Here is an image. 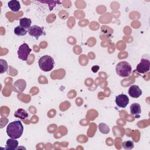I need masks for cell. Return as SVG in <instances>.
<instances>
[{"instance_id":"1","label":"cell","mask_w":150,"mask_h":150,"mask_svg":"<svg viewBox=\"0 0 150 150\" xmlns=\"http://www.w3.org/2000/svg\"><path fill=\"white\" fill-rule=\"evenodd\" d=\"M23 132V127L21 121L19 120L10 122L6 127L7 135L11 138L18 139L20 138Z\"/></svg>"},{"instance_id":"2","label":"cell","mask_w":150,"mask_h":150,"mask_svg":"<svg viewBox=\"0 0 150 150\" xmlns=\"http://www.w3.org/2000/svg\"><path fill=\"white\" fill-rule=\"evenodd\" d=\"M38 64L40 69L43 71H50L54 66V61L51 56L44 55L39 59Z\"/></svg>"},{"instance_id":"3","label":"cell","mask_w":150,"mask_h":150,"mask_svg":"<svg viewBox=\"0 0 150 150\" xmlns=\"http://www.w3.org/2000/svg\"><path fill=\"white\" fill-rule=\"evenodd\" d=\"M117 74L122 77H127L130 76L132 72V67L129 63L126 61L119 62L115 67Z\"/></svg>"},{"instance_id":"4","label":"cell","mask_w":150,"mask_h":150,"mask_svg":"<svg viewBox=\"0 0 150 150\" xmlns=\"http://www.w3.org/2000/svg\"><path fill=\"white\" fill-rule=\"evenodd\" d=\"M32 49L29 47V45L26 43L22 44L18 49V58L22 60L26 61L30 54Z\"/></svg>"},{"instance_id":"5","label":"cell","mask_w":150,"mask_h":150,"mask_svg":"<svg viewBox=\"0 0 150 150\" xmlns=\"http://www.w3.org/2000/svg\"><path fill=\"white\" fill-rule=\"evenodd\" d=\"M28 32L30 36L35 37L38 39L39 36L43 34L44 28L38 25H33L28 28Z\"/></svg>"},{"instance_id":"6","label":"cell","mask_w":150,"mask_h":150,"mask_svg":"<svg viewBox=\"0 0 150 150\" xmlns=\"http://www.w3.org/2000/svg\"><path fill=\"white\" fill-rule=\"evenodd\" d=\"M150 62L148 59H142L137 66V71L139 73H145L149 70Z\"/></svg>"},{"instance_id":"7","label":"cell","mask_w":150,"mask_h":150,"mask_svg":"<svg viewBox=\"0 0 150 150\" xmlns=\"http://www.w3.org/2000/svg\"><path fill=\"white\" fill-rule=\"evenodd\" d=\"M115 103L119 107L125 108L129 103V98L124 94L118 95L115 97Z\"/></svg>"},{"instance_id":"8","label":"cell","mask_w":150,"mask_h":150,"mask_svg":"<svg viewBox=\"0 0 150 150\" xmlns=\"http://www.w3.org/2000/svg\"><path fill=\"white\" fill-rule=\"evenodd\" d=\"M128 94L132 98H138L142 95V90L137 85H132L128 89Z\"/></svg>"},{"instance_id":"9","label":"cell","mask_w":150,"mask_h":150,"mask_svg":"<svg viewBox=\"0 0 150 150\" xmlns=\"http://www.w3.org/2000/svg\"><path fill=\"white\" fill-rule=\"evenodd\" d=\"M14 90L17 93H22L26 88V81L23 79H19L16 80L13 84Z\"/></svg>"},{"instance_id":"10","label":"cell","mask_w":150,"mask_h":150,"mask_svg":"<svg viewBox=\"0 0 150 150\" xmlns=\"http://www.w3.org/2000/svg\"><path fill=\"white\" fill-rule=\"evenodd\" d=\"M130 112L132 115H134L137 118H139V114L141 112V105L138 103H133L130 106Z\"/></svg>"},{"instance_id":"11","label":"cell","mask_w":150,"mask_h":150,"mask_svg":"<svg viewBox=\"0 0 150 150\" xmlns=\"http://www.w3.org/2000/svg\"><path fill=\"white\" fill-rule=\"evenodd\" d=\"M8 6L13 12H18L21 9L20 2L16 0H11L8 2Z\"/></svg>"},{"instance_id":"12","label":"cell","mask_w":150,"mask_h":150,"mask_svg":"<svg viewBox=\"0 0 150 150\" xmlns=\"http://www.w3.org/2000/svg\"><path fill=\"white\" fill-rule=\"evenodd\" d=\"M6 147L5 149H16L18 146V141L14 138H10L6 141Z\"/></svg>"},{"instance_id":"13","label":"cell","mask_w":150,"mask_h":150,"mask_svg":"<svg viewBox=\"0 0 150 150\" xmlns=\"http://www.w3.org/2000/svg\"><path fill=\"white\" fill-rule=\"evenodd\" d=\"M14 116L21 120H25L28 117V114L25 110L22 108H19L15 112Z\"/></svg>"},{"instance_id":"14","label":"cell","mask_w":150,"mask_h":150,"mask_svg":"<svg viewBox=\"0 0 150 150\" xmlns=\"http://www.w3.org/2000/svg\"><path fill=\"white\" fill-rule=\"evenodd\" d=\"M20 26L24 28H29L32 23V21L30 19L28 18H22L19 19Z\"/></svg>"},{"instance_id":"15","label":"cell","mask_w":150,"mask_h":150,"mask_svg":"<svg viewBox=\"0 0 150 150\" xmlns=\"http://www.w3.org/2000/svg\"><path fill=\"white\" fill-rule=\"evenodd\" d=\"M28 33V30L26 28H24L22 26H18L14 29V33L17 36H24L26 35Z\"/></svg>"},{"instance_id":"16","label":"cell","mask_w":150,"mask_h":150,"mask_svg":"<svg viewBox=\"0 0 150 150\" xmlns=\"http://www.w3.org/2000/svg\"><path fill=\"white\" fill-rule=\"evenodd\" d=\"M98 127L99 131L102 134H107L110 132V128H109V127L106 124H105V123L101 122V123L99 124Z\"/></svg>"},{"instance_id":"17","label":"cell","mask_w":150,"mask_h":150,"mask_svg":"<svg viewBox=\"0 0 150 150\" xmlns=\"http://www.w3.org/2000/svg\"><path fill=\"white\" fill-rule=\"evenodd\" d=\"M0 64H1V70L0 73H4V72L6 71L8 68V65L6 60L4 59H0Z\"/></svg>"},{"instance_id":"18","label":"cell","mask_w":150,"mask_h":150,"mask_svg":"<svg viewBox=\"0 0 150 150\" xmlns=\"http://www.w3.org/2000/svg\"><path fill=\"white\" fill-rule=\"evenodd\" d=\"M122 147L125 149H131L134 146V144L133 141H130V140L123 142L122 144Z\"/></svg>"},{"instance_id":"19","label":"cell","mask_w":150,"mask_h":150,"mask_svg":"<svg viewBox=\"0 0 150 150\" xmlns=\"http://www.w3.org/2000/svg\"><path fill=\"white\" fill-rule=\"evenodd\" d=\"M99 69H100V67L98 66H97V65H96V66H93L91 67V70H92L93 72L96 73L99 70Z\"/></svg>"}]
</instances>
